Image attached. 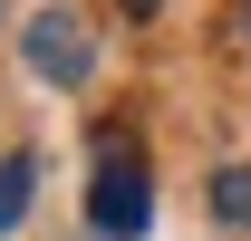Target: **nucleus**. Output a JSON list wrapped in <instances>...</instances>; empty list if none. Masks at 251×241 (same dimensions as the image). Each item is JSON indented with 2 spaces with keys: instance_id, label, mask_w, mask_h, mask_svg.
<instances>
[{
  "instance_id": "1",
  "label": "nucleus",
  "mask_w": 251,
  "mask_h": 241,
  "mask_svg": "<svg viewBox=\"0 0 251 241\" xmlns=\"http://www.w3.org/2000/svg\"><path fill=\"white\" fill-rule=\"evenodd\" d=\"M87 222L97 241H135L155 222V174H145V154L126 145V135H97V183H87Z\"/></svg>"
},
{
  "instance_id": "2",
  "label": "nucleus",
  "mask_w": 251,
  "mask_h": 241,
  "mask_svg": "<svg viewBox=\"0 0 251 241\" xmlns=\"http://www.w3.org/2000/svg\"><path fill=\"white\" fill-rule=\"evenodd\" d=\"M20 58H29V77H49V87H87L97 39H87V20H77L68 0H39L29 20H20Z\"/></svg>"
},
{
  "instance_id": "3",
  "label": "nucleus",
  "mask_w": 251,
  "mask_h": 241,
  "mask_svg": "<svg viewBox=\"0 0 251 241\" xmlns=\"http://www.w3.org/2000/svg\"><path fill=\"white\" fill-rule=\"evenodd\" d=\"M213 222L251 232V164H222V174H213Z\"/></svg>"
},
{
  "instance_id": "4",
  "label": "nucleus",
  "mask_w": 251,
  "mask_h": 241,
  "mask_svg": "<svg viewBox=\"0 0 251 241\" xmlns=\"http://www.w3.org/2000/svg\"><path fill=\"white\" fill-rule=\"evenodd\" d=\"M29 183H39V154H10V164H0V232H20V212H29Z\"/></svg>"
},
{
  "instance_id": "5",
  "label": "nucleus",
  "mask_w": 251,
  "mask_h": 241,
  "mask_svg": "<svg viewBox=\"0 0 251 241\" xmlns=\"http://www.w3.org/2000/svg\"><path fill=\"white\" fill-rule=\"evenodd\" d=\"M242 48H251V0H242Z\"/></svg>"
},
{
  "instance_id": "6",
  "label": "nucleus",
  "mask_w": 251,
  "mask_h": 241,
  "mask_svg": "<svg viewBox=\"0 0 251 241\" xmlns=\"http://www.w3.org/2000/svg\"><path fill=\"white\" fill-rule=\"evenodd\" d=\"M126 10H135V20H145V10H155V0H126Z\"/></svg>"
}]
</instances>
